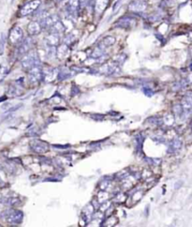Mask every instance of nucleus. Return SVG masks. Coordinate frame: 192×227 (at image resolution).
<instances>
[{"instance_id": "nucleus-1", "label": "nucleus", "mask_w": 192, "mask_h": 227, "mask_svg": "<svg viewBox=\"0 0 192 227\" xmlns=\"http://www.w3.org/2000/svg\"><path fill=\"white\" fill-rule=\"evenodd\" d=\"M22 66L25 70H30L35 66H40V58L36 52H28L21 60Z\"/></svg>"}, {"instance_id": "nucleus-2", "label": "nucleus", "mask_w": 192, "mask_h": 227, "mask_svg": "<svg viewBox=\"0 0 192 227\" xmlns=\"http://www.w3.org/2000/svg\"><path fill=\"white\" fill-rule=\"evenodd\" d=\"M41 0H32V1L25 4L21 9L19 10V16L20 17H25L30 15L31 13H33L34 11H36L38 7L41 6Z\"/></svg>"}, {"instance_id": "nucleus-3", "label": "nucleus", "mask_w": 192, "mask_h": 227, "mask_svg": "<svg viewBox=\"0 0 192 227\" xmlns=\"http://www.w3.org/2000/svg\"><path fill=\"white\" fill-rule=\"evenodd\" d=\"M23 38H24V33H23V30L21 27L14 26L10 31L9 41H10V43L11 45H19L21 43V42L24 40Z\"/></svg>"}, {"instance_id": "nucleus-4", "label": "nucleus", "mask_w": 192, "mask_h": 227, "mask_svg": "<svg viewBox=\"0 0 192 227\" xmlns=\"http://www.w3.org/2000/svg\"><path fill=\"white\" fill-rule=\"evenodd\" d=\"M28 78L32 83H37L42 80V70L40 66H35L28 70Z\"/></svg>"}, {"instance_id": "nucleus-5", "label": "nucleus", "mask_w": 192, "mask_h": 227, "mask_svg": "<svg viewBox=\"0 0 192 227\" xmlns=\"http://www.w3.org/2000/svg\"><path fill=\"white\" fill-rule=\"evenodd\" d=\"M30 146L32 148L33 151L37 153H45L49 150V145L44 142V141H41V140H33L30 143Z\"/></svg>"}, {"instance_id": "nucleus-6", "label": "nucleus", "mask_w": 192, "mask_h": 227, "mask_svg": "<svg viewBox=\"0 0 192 227\" xmlns=\"http://www.w3.org/2000/svg\"><path fill=\"white\" fill-rule=\"evenodd\" d=\"M147 8V3L144 0H133L129 4L128 9L130 11L136 12V13H142Z\"/></svg>"}, {"instance_id": "nucleus-7", "label": "nucleus", "mask_w": 192, "mask_h": 227, "mask_svg": "<svg viewBox=\"0 0 192 227\" xmlns=\"http://www.w3.org/2000/svg\"><path fill=\"white\" fill-rule=\"evenodd\" d=\"M32 46H33V40L31 39V38H26V39L23 40L21 42V43L19 44L18 54L20 55L25 54L26 53H28L30 51Z\"/></svg>"}, {"instance_id": "nucleus-8", "label": "nucleus", "mask_w": 192, "mask_h": 227, "mask_svg": "<svg viewBox=\"0 0 192 227\" xmlns=\"http://www.w3.org/2000/svg\"><path fill=\"white\" fill-rule=\"evenodd\" d=\"M58 75V71L56 69H47V70H42V80L46 83L53 82L55 78H57Z\"/></svg>"}, {"instance_id": "nucleus-9", "label": "nucleus", "mask_w": 192, "mask_h": 227, "mask_svg": "<svg viewBox=\"0 0 192 227\" xmlns=\"http://www.w3.org/2000/svg\"><path fill=\"white\" fill-rule=\"evenodd\" d=\"M57 21H59V17L57 15H47L41 19L40 24L41 26V28H48L49 29Z\"/></svg>"}, {"instance_id": "nucleus-10", "label": "nucleus", "mask_w": 192, "mask_h": 227, "mask_svg": "<svg viewBox=\"0 0 192 227\" xmlns=\"http://www.w3.org/2000/svg\"><path fill=\"white\" fill-rule=\"evenodd\" d=\"M23 219V213L21 211H10L7 215V221L10 223H19L22 221Z\"/></svg>"}, {"instance_id": "nucleus-11", "label": "nucleus", "mask_w": 192, "mask_h": 227, "mask_svg": "<svg viewBox=\"0 0 192 227\" xmlns=\"http://www.w3.org/2000/svg\"><path fill=\"white\" fill-rule=\"evenodd\" d=\"M69 53V46L66 45L65 43L62 44V45H59L58 47H57V49L55 50V55L56 58L60 59V60H63L65 59L68 54Z\"/></svg>"}, {"instance_id": "nucleus-12", "label": "nucleus", "mask_w": 192, "mask_h": 227, "mask_svg": "<svg viewBox=\"0 0 192 227\" xmlns=\"http://www.w3.org/2000/svg\"><path fill=\"white\" fill-rule=\"evenodd\" d=\"M41 26L38 22L33 21L27 26V32L30 36H36L41 32Z\"/></svg>"}, {"instance_id": "nucleus-13", "label": "nucleus", "mask_w": 192, "mask_h": 227, "mask_svg": "<svg viewBox=\"0 0 192 227\" xmlns=\"http://www.w3.org/2000/svg\"><path fill=\"white\" fill-rule=\"evenodd\" d=\"M60 42V37L59 34L55 33H51L47 38H46V43L48 46L52 47H56Z\"/></svg>"}, {"instance_id": "nucleus-14", "label": "nucleus", "mask_w": 192, "mask_h": 227, "mask_svg": "<svg viewBox=\"0 0 192 227\" xmlns=\"http://www.w3.org/2000/svg\"><path fill=\"white\" fill-rule=\"evenodd\" d=\"M116 24H117L116 26H118V27L129 28L132 26V24H135V21H134V19H132L130 17H123Z\"/></svg>"}, {"instance_id": "nucleus-15", "label": "nucleus", "mask_w": 192, "mask_h": 227, "mask_svg": "<svg viewBox=\"0 0 192 227\" xmlns=\"http://www.w3.org/2000/svg\"><path fill=\"white\" fill-rule=\"evenodd\" d=\"M80 8V1L79 0H69L68 4V10L71 15H75Z\"/></svg>"}, {"instance_id": "nucleus-16", "label": "nucleus", "mask_w": 192, "mask_h": 227, "mask_svg": "<svg viewBox=\"0 0 192 227\" xmlns=\"http://www.w3.org/2000/svg\"><path fill=\"white\" fill-rule=\"evenodd\" d=\"M50 32L51 33H55V34H60V33H63L66 29V26L60 22V21H57L54 25H53L50 28Z\"/></svg>"}, {"instance_id": "nucleus-17", "label": "nucleus", "mask_w": 192, "mask_h": 227, "mask_svg": "<svg viewBox=\"0 0 192 227\" xmlns=\"http://www.w3.org/2000/svg\"><path fill=\"white\" fill-rule=\"evenodd\" d=\"M114 42H115V39L113 37H112V36H108V37H106V38H104V39L101 41V42L100 43V48H102V49H104L105 50V48H107V47H110V46H112V45H113L114 44Z\"/></svg>"}, {"instance_id": "nucleus-18", "label": "nucleus", "mask_w": 192, "mask_h": 227, "mask_svg": "<svg viewBox=\"0 0 192 227\" xmlns=\"http://www.w3.org/2000/svg\"><path fill=\"white\" fill-rule=\"evenodd\" d=\"M109 0H96L95 7L98 12H102L108 6Z\"/></svg>"}, {"instance_id": "nucleus-19", "label": "nucleus", "mask_w": 192, "mask_h": 227, "mask_svg": "<svg viewBox=\"0 0 192 227\" xmlns=\"http://www.w3.org/2000/svg\"><path fill=\"white\" fill-rule=\"evenodd\" d=\"M183 109L186 113L190 112V110H191V99H190V97L185 98V100L183 102Z\"/></svg>"}, {"instance_id": "nucleus-20", "label": "nucleus", "mask_w": 192, "mask_h": 227, "mask_svg": "<svg viewBox=\"0 0 192 227\" xmlns=\"http://www.w3.org/2000/svg\"><path fill=\"white\" fill-rule=\"evenodd\" d=\"M180 146H181V142L179 140H174L170 143V149L174 150V151L178 150L180 148Z\"/></svg>"}, {"instance_id": "nucleus-21", "label": "nucleus", "mask_w": 192, "mask_h": 227, "mask_svg": "<svg viewBox=\"0 0 192 227\" xmlns=\"http://www.w3.org/2000/svg\"><path fill=\"white\" fill-rule=\"evenodd\" d=\"M4 45H5V36L2 33L1 36H0V54H3L4 51Z\"/></svg>"}, {"instance_id": "nucleus-22", "label": "nucleus", "mask_w": 192, "mask_h": 227, "mask_svg": "<svg viewBox=\"0 0 192 227\" xmlns=\"http://www.w3.org/2000/svg\"><path fill=\"white\" fill-rule=\"evenodd\" d=\"M125 59H126V56L124 54H120V55L115 56L114 62L116 63V64H121V63H123L125 61Z\"/></svg>"}]
</instances>
